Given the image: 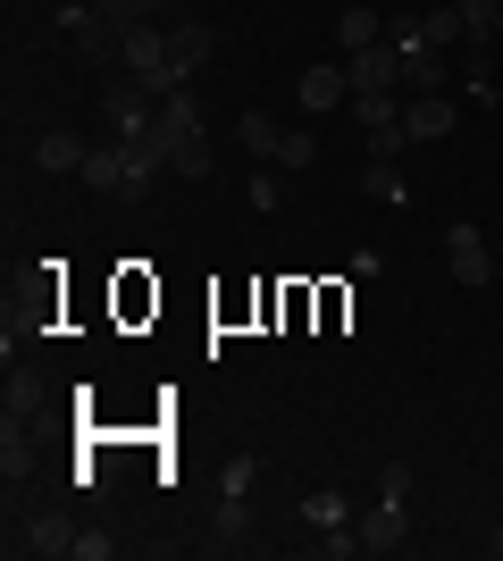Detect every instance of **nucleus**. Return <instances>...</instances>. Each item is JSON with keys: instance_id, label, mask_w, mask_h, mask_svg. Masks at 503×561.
I'll use <instances>...</instances> for the list:
<instances>
[{"instance_id": "412c9836", "label": "nucleus", "mask_w": 503, "mask_h": 561, "mask_svg": "<svg viewBox=\"0 0 503 561\" xmlns=\"http://www.w3.org/2000/svg\"><path fill=\"white\" fill-rule=\"evenodd\" d=\"M110 553H118L110 528H76V561H110Z\"/></svg>"}, {"instance_id": "39448f33", "label": "nucleus", "mask_w": 503, "mask_h": 561, "mask_svg": "<svg viewBox=\"0 0 503 561\" xmlns=\"http://www.w3.org/2000/svg\"><path fill=\"white\" fill-rule=\"evenodd\" d=\"M9 553H34V561H76V519H68V512L25 519V537H9Z\"/></svg>"}, {"instance_id": "aec40b11", "label": "nucleus", "mask_w": 503, "mask_h": 561, "mask_svg": "<svg viewBox=\"0 0 503 561\" xmlns=\"http://www.w3.org/2000/svg\"><path fill=\"white\" fill-rule=\"evenodd\" d=\"M43 411V377H9V420H34Z\"/></svg>"}, {"instance_id": "423d86ee", "label": "nucleus", "mask_w": 503, "mask_h": 561, "mask_svg": "<svg viewBox=\"0 0 503 561\" xmlns=\"http://www.w3.org/2000/svg\"><path fill=\"white\" fill-rule=\"evenodd\" d=\"M454 126H461L454 93H403V135H411V142H445Z\"/></svg>"}, {"instance_id": "4be33fe9", "label": "nucleus", "mask_w": 503, "mask_h": 561, "mask_svg": "<svg viewBox=\"0 0 503 561\" xmlns=\"http://www.w3.org/2000/svg\"><path fill=\"white\" fill-rule=\"evenodd\" d=\"M277 160H286V168H311V160H319V135H286V151H277Z\"/></svg>"}, {"instance_id": "f8f14e48", "label": "nucleus", "mask_w": 503, "mask_h": 561, "mask_svg": "<svg viewBox=\"0 0 503 561\" xmlns=\"http://www.w3.org/2000/svg\"><path fill=\"white\" fill-rule=\"evenodd\" d=\"M294 512H302V528H319V537H328V528H353V494H344V486H311Z\"/></svg>"}, {"instance_id": "5701e85b", "label": "nucleus", "mask_w": 503, "mask_h": 561, "mask_svg": "<svg viewBox=\"0 0 503 561\" xmlns=\"http://www.w3.org/2000/svg\"><path fill=\"white\" fill-rule=\"evenodd\" d=\"M160 9H168V0H151V18H160Z\"/></svg>"}, {"instance_id": "b1692460", "label": "nucleus", "mask_w": 503, "mask_h": 561, "mask_svg": "<svg viewBox=\"0 0 503 561\" xmlns=\"http://www.w3.org/2000/svg\"><path fill=\"white\" fill-rule=\"evenodd\" d=\"M495 553H503V528H495Z\"/></svg>"}, {"instance_id": "6ab92c4d", "label": "nucleus", "mask_w": 503, "mask_h": 561, "mask_svg": "<svg viewBox=\"0 0 503 561\" xmlns=\"http://www.w3.org/2000/svg\"><path fill=\"white\" fill-rule=\"evenodd\" d=\"M261 486V461H252V453H236V461L218 469V494H252Z\"/></svg>"}, {"instance_id": "20e7f679", "label": "nucleus", "mask_w": 503, "mask_h": 561, "mask_svg": "<svg viewBox=\"0 0 503 561\" xmlns=\"http://www.w3.org/2000/svg\"><path fill=\"white\" fill-rule=\"evenodd\" d=\"M445 268H454V285H487L495 277V252H487V234L470 227V218L445 227Z\"/></svg>"}, {"instance_id": "1a4fd4ad", "label": "nucleus", "mask_w": 503, "mask_h": 561, "mask_svg": "<svg viewBox=\"0 0 503 561\" xmlns=\"http://www.w3.org/2000/svg\"><path fill=\"white\" fill-rule=\"evenodd\" d=\"M84 151H93V142L76 135V126H43V135H34V168H43V176H76Z\"/></svg>"}, {"instance_id": "f257e3e1", "label": "nucleus", "mask_w": 503, "mask_h": 561, "mask_svg": "<svg viewBox=\"0 0 503 561\" xmlns=\"http://www.w3.org/2000/svg\"><path fill=\"white\" fill-rule=\"evenodd\" d=\"M353 528H361V553H395V545L411 537V469L403 461L378 469V503L353 512Z\"/></svg>"}, {"instance_id": "393cba45", "label": "nucleus", "mask_w": 503, "mask_h": 561, "mask_svg": "<svg viewBox=\"0 0 503 561\" xmlns=\"http://www.w3.org/2000/svg\"><path fill=\"white\" fill-rule=\"evenodd\" d=\"M495 34H503V18H495Z\"/></svg>"}, {"instance_id": "ddd939ff", "label": "nucleus", "mask_w": 503, "mask_h": 561, "mask_svg": "<svg viewBox=\"0 0 503 561\" xmlns=\"http://www.w3.org/2000/svg\"><path fill=\"white\" fill-rule=\"evenodd\" d=\"M411 25H420V43H428V50H461V43H470V25H461V9H454V0H436V9H420Z\"/></svg>"}, {"instance_id": "0eeeda50", "label": "nucleus", "mask_w": 503, "mask_h": 561, "mask_svg": "<svg viewBox=\"0 0 503 561\" xmlns=\"http://www.w3.org/2000/svg\"><path fill=\"white\" fill-rule=\"evenodd\" d=\"M76 176H84V193H101V202H126V142H118V135H110V142H93Z\"/></svg>"}, {"instance_id": "9b49d317", "label": "nucleus", "mask_w": 503, "mask_h": 561, "mask_svg": "<svg viewBox=\"0 0 503 561\" xmlns=\"http://www.w3.org/2000/svg\"><path fill=\"white\" fill-rule=\"evenodd\" d=\"M252 528H261V519H252V494H218V519H210V545H218V553H243Z\"/></svg>"}, {"instance_id": "6e6552de", "label": "nucleus", "mask_w": 503, "mask_h": 561, "mask_svg": "<svg viewBox=\"0 0 503 561\" xmlns=\"http://www.w3.org/2000/svg\"><path fill=\"white\" fill-rule=\"evenodd\" d=\"M353 93H395V84H403V50L395 43H369V50H353Z\"/></svg>"}, {"instance_id": "f03ea898", "label": "nucleus", "mask_w": 503, "mask_h": 561, "mask_svg": "<svg viewBox=\"0 0 503 561\" xmlns=\"http://www.w3.org/2000/svg\"><path fill=\"white\" fill-rule=\"evenodd\" d=\"M126 76H144L151 93H176L185 84V68H176V50H168V25L144 18L135 34H126Z\"/></svg>"}, {"instance_id": "f3484780", "label": "nucleus", "mask_w": 503, "mask_h": 561, "mask_svg": "<svg viewBox=\"0 0 503 561\" xmlns=\"http://www.w3.org/2000/svg\"><path fill=\"white\" fill-rule=\"evenodd\" d=\"M361 193H369V202H386V210H403V202H411V185L395 176V160H369V168H361Z\"/></svg>"}, {"instance_id": "dca6fc26", "label": "nucleus", "mask_w": 503, "mask_h": 561, "mask_svg": "<svg viewBox=\"0 0 503 561\" xmlns=\"http://www.w3.org/2000/svg\"><path fill=\"white\" fill-rule=\"evenodd\" d=\"M168 50H176V68H202V59H210V50H218V34H210V25H168Z\"/></svg>"}, {"instance_id": "9d476101", "label": "nucleus", "mask_w": 503, "mask_h": 561, "mask_svg": "<svg viewBox=\"0 0 503 561\" xmlns=\"http://www.w3.org/2000/svg\"><path fill=\"white\" fill-rule=\"evenodd\" d=\"M294 101H302L311 117H328V110L353 101V76H344V68H302V76H294Z\"/></svg>"}, {"instance_id": "7ed1b4c3", "label": "nucleus", "mask_w": 503, "mask_h": 561, "mask_svg": "<svg viewBox=\"0 0 503 561\" xmlns=\"http://www.w3.org/2000/svg\"><path fill=\"white\" fill-rule=\"evenodd\" d=\"M151 110H160V93H151V84H144V76H110V84H101V126H110V135H144V126H151Z\"/></svg>"}, {"instance_id": "a211bd4d", "label": "nucleus", "mask_w": 503, "mask_h": 561, "mask_svg": "<svg viewBox=\"0 0 503 561\" xmlns=\"http://www.w3.org/2000/svg\"><path fill=\"white\" fill-rule=\"evenodd\" d=\"M461 9V25H470V50H487V34H495V18H503V0H454Z\"/></svg>"}, {"instance_id": "2eb2a0df", "label": "nucleus", "mask_w": 503, "mask_h": 561, "mask_svg": "<svg viewBox=\"0 0 503 561\" xmlns=\"http://www.w3.org/2000/svg\"><path fill=\"white\" fill-rule=\"evenodd\" d=\"M335 43H344V50H369V43H386V18H378V9H361V0H353V9L335 18Z\"/></svg>"}, {"instance_id": "4468645a", "label": "nucleus", "mask_w": 503, "mask_h": 561, "mask_svg": "<svg viewBox=\"0 0 503 561\" xmlns=\"http://www.w3.org/2000/svg\"><path fill=\"white\" fill-rule=\"evenodd\" d=\"M236 142H243V151H252V160H277V151H286V126H277V117H268V110H243L236 117Z\"/></svg>"}]
</instances>
